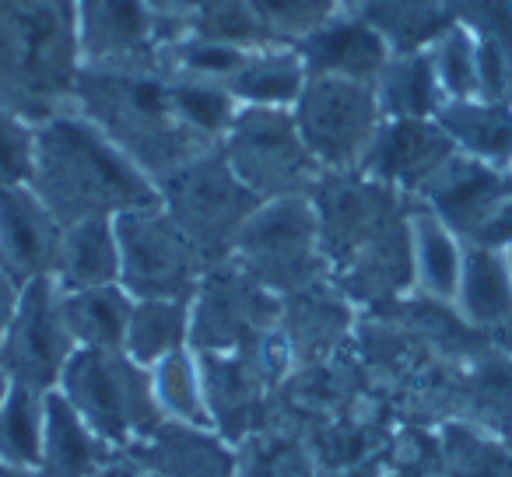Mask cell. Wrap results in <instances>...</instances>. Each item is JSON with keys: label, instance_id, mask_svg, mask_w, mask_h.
Here are the masks:
<instances>
[{"label": "cell", "instance_id": "cell-1", "mask_svg": "<svg viewBox=\"0 0 512 477\" xmlns=\"http://www.w3.org/2000/svg\"><path fill=\"white\" fill-rule=\"evenodd\" d=\"M32 190L53 218L67 225L85 218H116L123 211L155 207V186L144 169L113 144L92 120L57 116L36 130Z\"/></svg>", "mask_w": 512, "mask_h": 477}, {"label": "cell", "instance_id": "cell-2", "mask_svg": "<svg viewBox=\"0 0 512 477\" xmlns=\"http://www.w3.org/2000/svg\"><path fill=\"white\" fill-rule=\"evenodd\" d=\"M379 113V95L369 81L309 74L295 102V127L316 162L351 165L369 155L379 134Z\"/></svg>", "mask_w": 512, "mask_h": 477}, {"label": "cell", "instance_id": "cell-3", "mask_svg": "<svg viewBox=\"0 0 512 477\" xmlns=\"http://www.w3.org/2000/svg\"><path fill=\"white\" fill-rule=\"evenodd\" d=\"M120 243V281L141 299H176L193 278V246L183 228L155 207L113 218Z\"/></svg>", "mask_w": 512, "mask_h": 477}, {"label": "cell", "instance_id": "cell-4", "mask_svg": "<svg viewBox=\"0 0 512 477\" xmlns=\"http://www.w3.org/2000/svg\"><path fill=\"white\" fill-rule=\"evenodd\" d=\"M228 165L249 190H295L316 169V158L302 144L295 116L285 109L246 106L228 130Z\"/></svg>", "mask_w": 512, "mask_h": 477}, {"label": "cell", "instance_id": "cell-5", "mask_svg": "<svg viewBox=\"0 0 512 477\" xmlns=\"http://www.w3.org/2000/svg\"><path fill=\"white\" fill-rule=\"evenodd\" d=\"M67 341H71V330L64 323V309H60V295L53 281L46 274L25 281L8 344H4V358L11 362V369L22 376L25 386L53 383L71 358Z\"/></svg>", "mask_w": 512, "mask_h": 477}, {"label": "cell", "instance_id": "cell-6", "mask_svg": "<svg viewBox=\"0 0 512 477\" xmlns=\"http://www.w3.org/2000/svg\"><path fill=\"white\" fill-rule=\"evenodd\" d=\"M60 221L32 186H0V271L15 281L43 278L57 264Z\"/></svg>", "mask_w": 512, "mask_h": 477}, {"label": "cell", "instance_id": "cell-7", "mask_svg": "<svg viewBox=\"0 0 512 477\" xmlns=\"http://www.w3.org/2000/svg\"><path fill=\"white\" fill-rule=\"evenodd\" d=\"M453 162V141L439 120H393L379 127L365 165L390 183H432Z\"/></svg>", "mask_w": 512, "mask_h": 477}, {"label": "cell", "instance_id": "cell-8", "mask_svg": "<svg viewBox=\"0 0 512 477\" xmlns=\"http://www.w3.org/2000/svg\"><path fill=\"white\" fill-rule=\"evenodd\" d=\"M148 0H78V46L95 64H127L151 46Z\"/></svg>", "mask_w": 512, "mask_h": 477}, {"label": "cell", "instance_id": "cell-9", "mask_svg": "<svg viewBox=\"0 0 512 477\" xmlns=\"http://www.w3.org/2000/svg\"><path fill=\"white\" fill-rule=\"evenodd\" d=\"M64 383L71 407L99 435H123L130 421V372L102 348H85L67 358Z\"/></svg>", "mask_w": 512, "mask_h": 477}, {"label": "cell", "instance_id": "cell-10", "mask_svg": "<svg viewBox=\"0 0 512 477\" xmlns=\"http://www.w3.org/2000/svg\"><path fill=\"white\" fill-rule=\"evenodd\" d=\"M253 190L232 172V165H193L190 172L176 179V207L179 221L193 235H225L232 225H239L249 211Z\"/></svg>", "mask_w": 512, "mask_h": 477}, {"label": "cell", "instance_id": "cell-11", "mask_svg": "<svg viewBox=\"0 0 512 477\" xmlns=\"http://www.w3.org/2000/svg\"><path fill=\"white\" fill-rule=\"evenodd\" d=\"M302 57H306L309 74H334V78L369 81L372 85L390 64L393 46L369 18L365 22L334 18L309 39H302Z\"/></svg>", "mask_w": 512, "mask_h": 477}, {"label": "cell", "instance_id": "cell-12", "mask_svg": "<svg viewBox=\"0 0 512 477\" xmlns=\"http://www.w3.org/2000/svg\"><path fill=\"white\" fill-rule=\"evenodd\" d=\"M435 120L467 158L488 169H512V106L488 99L446 102Z\"/></svg>", "mask_w": 512, "mask_h": 477}, {"label": "cell", "instance_id": "cell-13", "mask_svg": "<svg viewBox=\"0 0 512 477\" xmlns=\"http://www.w3.org/2000/svg\"><path fill=\"white\" fill-rule=\"evenodd\" d=\"M57 274L67 292L106 288L120 281V243L113 218H85L60 232Z\"/></svg>", "mask_w": 512, "mask_h": 477}, {"label": "cell", "instance_id": "cell-14", "mask_svg": "<svg viewBox=\"0 0 512 477\" xmlns=\"http://www.w3.org/2000/svg\"><path fill=\"white\" fill-rule=\"evenodd\" d=\"M309 243H313V214L295 197L264 207L242 228V246L274 271H295L306 260Z\"/></svg>", "mask_w": 512, "mask_h": 477}, {"label": "cell", "instance_id": "cell-15", "mask_svg": "<svg viewBox=\"0 0 512 477\" xmlns=\"http://www.w3.org/2000/svg\"><path fill=\"white\" fill-rule=\"evenodd\" d=\"M306 81L309 67L299 50H264L246 60V67L228 81V92L242 106L288 109L299 102Z\"/></svg>", "mask_w": 512, "mask_h": 477}, {"label": "cell", "instance_id": "cell-16", "mask_svg": "<svg viewBox=\"0 0 512 477\" xmlns=\"http://www.w3.org/2000/svg\"><path fill=\"white\" fill-rule=\"evenodd\" d=\"M376 85L379 109L390 113L393 120H425V116H435L446 106L432 57L421 50L390 57V64L376 78Z\"/></svg>", "mask_w": 512, "mask_h": 477}, {"label": "cell", "instance_id": "cell-17", "mask_svg": "<svg viewBox=\"0 0 512 477\" xmlns=\"http://www.w3.org/2000/svg\"><path fill=\"white\" fill-rule=\"evenodd\" d=\"M386 43L400 53L432 46L449 25L460 22V0H379L369 18Z\"/></svg>", "mask_w": 512, "mask_h": 477}, {"label": "cell", "instance_id": "cell-18", "mask_svg": "<svg viewBox=\"0 0 512 477\" xmlns=\"http://www.w3.org/2000/svg\"><path fill=\"white\" fill-rule=\"evenodd\" d=\"M60 309H64V323L71 337L85 341L88 348H109L127 337L130 323V299L116 285L106 288H78V292L60 295Z\"/></svg>", "mask_w": 512, "mask_h": 477}, {"label": "cell", "instance_id": "cell-19", "mask_svg": "<svg viewBox=\"0 0 512 477\" xmlns=\"http://www.w3.org/2000/svg\"><path fill=\"white\" fill-rule=\"evenodd\" d=\"M46 463L57 477H88L99 467V442L92 425L71 407V400L50 397L46 400Z\"/></svg>", "mask_w": 512, "mask_h": 477}, {"label": "cell", "instance_id": "cell-20", "mask_svg": "<svg viewBox=\"0 0 512 477\" xmlns=\"http://www.w3.org/2000/svg\"><path fill=\"white\" fill-rule=\"evenodd\" d=\"M460 295L463 309L474 320H498L512 309V278L505 257H498L491 246H477L463 257L460 271Z\"/></svg>", "mask_w": 512, "mask_h": 477}, {"label": "cell", "instance_id": "cell-21", "mask_svg": "<svg viewBox=\"0 0 512 477\" xmlns=\"http://www.w3.org/2000/svg\"><path fill=\"white\" fill-rule=\"evenodd\" d=\"M414 264H418V278L428 292L439 299H453L460 288L463 253L439 214H421L414 221Z\"/></svg>", "mask_w": 512, "mask_h": 477}, {"label": "cell", "instance_id": "cell-22", "mask_svg": "<svg viewBox=\"0 0 512 477\" xmlns=\"http://www.w3.org/2000/svg\"><path fill=\"white\" fill-rule=\"evenodd\" d=\"M151 15L158 22H179L190 25V36H214V39H232L253 32V18H249L246 0H148Z\"/></svg>", "mask_w": 512, "mask_h": 477}, {"label": "cell", "instance_id": "cell-23", "mask_svg": "<svg viewBox=\"0 0 512 477\" xmlns=\"http://www.w3.org/2000/svg\"><path fill=\"white\" fill-rule=\"evenodd\" d=\"M435 78L446 95V102L477 99V32L470 25L456 22L428 46Z\"/></svg>", "mask_w": 512, "mask_h": 477}, {"label": "cell", "instance_id": "cell-24", "mask_svg": "<svg viewBox=\"0 0 512 477\" xmlns=\"http://www.w3.org/2000/svg\"><path fill=\"white\" fill-rule=\"evenodd\" d=\"M183 337V306L176 299H141L127 323V348L137 362H158L172 355Z\"/></svg>", "mask_w": 512, "mask_h": 477}, {"label": "cell", "instance_id": "cell-25", "mask_svg": "<svg viewBox=\"0 0 512 477\" xmlns=\"http://www.w3.org/2000/svg\"><path fill=\"white\" fill-rule=\"evenodd\" d=\"M43 453L39 442V404L32 386L11 383V393L0 407V456L15 467H29Z\"/></svg>", "mask_w": 512, "mask_h": 477}, {"label": "cell", "instance_id": "cell-26", "mask_svg": "<svg viewBox=\"0 0 512 477\" xmlns=\"http://www.w3.org/2000/svg\"><path fill=\"white\" fill-rule=\"evenodd\" d=\"M169 95L179 120L200 134H228L239 116L235 95L218 81H186V85H172Z\"/></svg>", "mask_w": 512, "mask_h": 477}, {"label": "cell", "instance_id": "cell-27", "mask_svg": "<svg viewBox=\"0 0 512 477\" xmlns=\"http://www.w3.org/2000/svg\"><path fill=\"white\" fill-rule=\"evenodd\" d=\"M256 29L288 39H309L316 29L337 18L334 0H246Z\"/></svg>", "mask_w": 512, "mask_h": 477}, {"label": "cell", "instance_id": "cell-28", "mask_svg": "<svg viewBox=\"0 0 512 477\" xmlns=\"http://www.w3.org/2000/svg\"><path fill=\"white\" fill-rule=\"evenodd\" d=\"M179 67L197 81H232L235 74L246 67L253 50L232 39H214V36H190L176 50Z\"/></svg>", "mask_w": 512, "mask_h": 477}, {"label": "cell", "instance_id": "cell-29", "mask_svg": "<svg viewBox=\"0 0 512 477\" xmlns=\"http://www.w3.org/2000/svg\"><path fill=\"white\" fill-rule=\"evenodd\" d=\"M32 148L36 130L0 106V186H22L32 179Z\"/></svg>", "mask_w": 512, "mask_h": 477}, {"label": "cell", "instance_id": "cell-30", "mask_svg": "<svg viewBox=\"0 0 512 477\" xmlns=\"http://www.w3.org/2000/svg\"><path fill=\"white\" fill-rule=\"evenodd\" d=\"M158 393H162V400L176 414H183V418H197L200 390H197V379H193L190 362H186L179 351L158 358Z\"/></svg>", "mask_w": 512, "mask_h": 477}, {"label": "cell", "instance_id": "cell-31", "mask_svg": "<svg viewBox=\"0 0 512 477\" xmlns=\"http://www.w3.org/2000/svg\"><path fill=\"white\" fill-rule=\"evenodd\" d=\"M18 281L8 278V274L0 271V355H4V344H8L11 334V320H15V309H18Z\"/></svg>", "mask_w": 512, "mask_h": 477}, {"label": "cell", "instance_id": "cell-32", "mask_svg": "<svg viewBox=\"0 0 512 477\" xmlns=\"http://www.w3.org/2000/svg\"><path fill=\"white\" fill-rule=\"evenodd\" d=\"M0 477H25V474H22V467H15V463H8L0 456Z\"/></svg>", "mask_w": 512, "mask_h": 477}, {"label": "cell", "instance_id": "cell-33", "mask_svg": "<svg viewBox=\"0 0 512 477\" xmlns=\"http://www.w3.org/2000/svg\"><path fill=\"white\" fill-rule=\"evenodd\" d=\"M8 393H11V379H8V372H0V407H4Z\"/></svg>", "mask_w": 512, "mask_h": 477}, {"label": "cell", "instance_id": "cell-34", "mask_svg": "<svg viewBox=\"0 0 512 477\" xmlns=\"http://www.w3.org/2000/svg\"><path fill=\"white\" fill-rule=\"evenodd\" d=\"M505 264H509V278H512V246H509V253H505Z\"/></svg>", "mask_w": 512, "mask_h": 477}, {"label": "cell", "instance_id": "cell-35", "mask_svg": "<svg viewBox=\"0 0 512 477\" xmlns=\"http://www.w3.org/2000/svg\"><path fill=\"white\" fill-rule=\"evenodd\" d=\"M106 477H127V474H116V470H113V474H106Z\"/></svg>", "mask_w": 512, "mask_h": 477}]
</instances>
